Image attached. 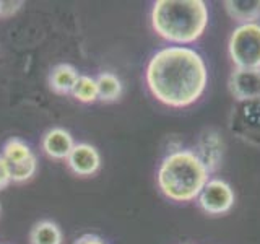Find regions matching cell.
I'll list each match as a JSON object with an SVG mask.
<instances>
[{
    "label": "cell",
    "mask_w": 260,
    "mask_h": 244,
    "mask_svg": "<svg viewBox=\"0 0 260 244\" xmlns=\"http://www.w3.org/2000/svg\"><path fill=\"white\" fill-rule=\"evenodd\" d=\"M145 80L150 93L159 103L171 108H187L205 92L208 70L195 49L168 46L151 55Z\"/></svg>",
    "instance_id": "obj_1"
},
{
    "label": "cell",
    "mask_w": 260,
    "mask_h": 244,
    "mask_svg": "<svg viewBox=\"0 0 260 244\" xmlns=\"http://www.w3.org/2000/svg\"><path fill=\"white\" fill-rule=\"evenodd\" d=\"M154 33L174 44L195 43L208 26V8L202 0H158L151 10Z\"/></svg>",
    "instance_id": "obj_2"
},
{
    "label": "cell",
    "mask_w": 260,
    "mask_h": 244,
    "mask_svg": "<svg viewBox=\"0 0 260 244\" xmlns=\"http://www.w3.org/2000/svg\"><path fill=\"white\" fill-rule=\"evenodd\" d=\"M210 171L192 150H176L161 161L158 168V187L174 202L197 199L208 182Z\"/></svg>",
    "instance_id": "obj_3"
},
{
    "label": "cell",
    "mask_w": 260,
    "mask_h": 244,
    "mask_svg": "<svg viewBox=\"0 0 260 244\" xmlns=\"http://www.w3.org/2000/svg\"><path fill=\"white\" fill-rule=\"evenodd\" d=\"M228 51L236 69H260V24L241 23L234 28Z\"/></svg>",
    "instance_id": "obj_4"
},
{
    "label": "cell",
    "mask_w": 260,
    "mask_h": 244,
    "mask_svg": "<svg viewBox=\"0 0 260 244\" xmlns=\"http://www.w3.org/2000/svg\"><path fill=\"white\" fill-rule=\"evenodd\" d=\"M2 157L10 168L12 182H26L36 174L38 160L31 146L18 137H10L2 146Z\"/></svg>",
    "instance_id": "obj_5"
},
{
    "label": "cell",
    "mask_w": 260,
    "mask_h": 244,
    "mask_svg": "<svg viewBox=\"0 0 260 244\" xmlns=\"http://www.w3.org/2000/svg\"><path fill=\"white\" fill-rule=\"evenodd\" d=\"M197 199L203 211L210 215H223L234 205V191L223 179H208Z\"/></svg>",
    "instance_id": "obj_6"
},
{
    "label": "cell",
    "mask_w": 260,
    "mask_h": 244,
    "mask_svg": "<svg viewBox=\"0 0 260 244\" xmlns=\"http://www.w3.org/2000/svg\"><path fill=\"white\" fill-rule=\"evenodd\" d=\"M230 92L238 101L260 98V69H236L230 77Z\"/></svg>",
    "instance_id": "obj_7"
},
{
    "label": "cell",
    "mask_w": 260,
    "mask_h": 244,
    "mask_svg": "<svg viewBox=\"0 0 260 244\" xmlns=\"http://www.w3.org/2000/svg\"><path fill=\"white\" fill-rule=\"evenodd\" d=\"M67 165L77 176H93L101 168V155L89 143H75Z\"/></svg>",
    "instance_id": "obj_8"
},
{
    "label": "cell",
    "mask_w": 260,
    "mask_h": 244,
    "mask_svg": "<svg viewBox=\"0 0 260 244\" xmlns=\"http://www.w3.org/2000/svg\"><path fill=\"white\" fill-rule=\"evenodd\" d=\"M73 146H75V142H73L72 134L62 127L47 130L43 137V150L52 160H67Z\"/></svg>",
    "instance_id": "obj_9"
},
{
    "label": "cell",
    "mask_w": 260,
    "mask_h": 244,
    "mask_svg": "<svg viewBox=\"0 0 260 244\" xmlns=\"http://www.w3.org/2000/svg\"><path fill=\"white\" fill-rule=\"evenodd\" d=\"M197 148L199 151H195V155L200 158V161L207 166L208 171H215L223 158V140L218 135V132H215V130H205L200 135Z\"/></svg>",
    "instance_id": "obj_10"
},
{
    "label": "cell",
    "mask_w": 260,
    "mask_h": 244,
    "mask_svg": "<svg viewBox=\"0 0 260 244\" xmlns=\"http://www.w3.org/2000/svg\"><path fill=\"white\" fill-rule=\"evenodd\" d=\"M78 78L80 73L72 64H59L49 73V86L57 95H72Z\"/></svg>",
    "instance_id": "obj_11"
},
{
    "label": "cell",
    "mask_w": 260,
    "mask_h": 244,
    "mask_svg": "<svg viewBox=\"0 0 260 244\" xmlns=\"http://www.w3.org/2000/svg\"><path fill=\"white\" fill-rule=\"evenodd\" d=\"M63 233L60 226L51 220L38 222L29 231V244H62Z\"/></svg>",
    "instance_id": "obj_12"
},
{
    "label": "cell",
    "mask_w": 260,
    "mask_h": 244,
    "mask_svg": "<svg viewBox=\"0 0 260 244\" xmlns=\"http://www.w3.org/2000/svg\"><path fill=\"white\" fill-rule=\"evenodd\" d=\"M96 83H98V100H101L104 103H112L120 98L122 83L117 78V75H114L111 72H103L96 77Z\"/></svg>",
    "instance_id": "obj_13"
},
{
    "label": "cell",
    "mask_w": 260,
    "mask_h": 244,
    "mask_svg": "<svg viewBox=\"0 0 260 244\" xmlns=\"http://www.w3.org/2000/svg\"><path fill=\"white\" fill-rule=\"evenodd\" d=\"M226 10L234 20L242 23H255L260 18V2L249 0V2H239V0H228L224 2Z\"/></svg>",
    "instance_id": "obj_14"
},
{
    "label": "cell",
    "mask_w": 260,
    "mask_h": 244,
    "mask_svg": "<svg viewBox=\"0 0 260 244\" xmlns=\"http://www.w3.org/2000/svg\"><path fill=\"white\" fill-rule=\"evenodd\" d=\"M72 96L80 103H94L98 100V83L96 78L88 75H80L75 88L72 89Z\"/></svg>",
    "instance_id": "obj_15"
},
{
    "label": "cell",
    "mask_w": 260,
    "mask_h": 244,
    "mask_svg": "<svg viewBox=\"0 0 260 244\" xmlns=\"http://www.w3.org/2000/svg\"><path fill=\"white\" fill-rule=\"evenodd\" d=\"M23 7V2H2L0 0V18H8V16L15 15Z\"/></svg>",
    "instance_id": "obj_16"
},
{
    "label": "cell",
    "mask_w": 260,
    "mask_h": 244,
    "mask_svg": "<svg viewBox=\"0 0 260 244\" xmlns=\"http://www.w3.org/2000/svg\"><path fill=\"white\" fill-rule=\"evenodd\" d=\"M12 182V174H10V168H8L5 158L0 153V191L5 189V187Z\"/></svg>",
    "instance_id": "obj_17"
},
{
    "label": "cell",
    "mask_w": 260,
    "mask_h": 244,
    "mask_svg": "<svg viewBox=\"0 0 260 244\" xmlns=\"http://www.w3.org/2000/svg\"><path fill=\"white\" fill-rule=\"evenodd\" d=\"M73 244H106V242L100 238V236L88 233V234L80 236L78 239H75V242H73Z\"/></svg>",
    "instance_id": "obj_18"
},
{
    "label": "cell",
    "mask_w": 260,
    "mask_h": 244,
    "mask_svg": "<svg viewBox=\"0 0 260 244\" xmlns=\"http://www.w3.org/2000/svg\"><path fill=\"white\" fill-rule=\"evenodd\" d=\"M0 214H2V205H0Z\"/></svg>",
    "instance_id": "obj_19"
}]
</instances>
